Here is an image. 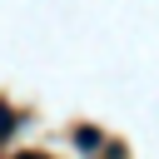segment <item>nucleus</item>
I'll list each match as a JSON object with an SVG mask.
<instances>
[{
  "label": "nucleus",
  "instance_id": "f257e3e1",
  "mask_svg": "<svg viewBox=\"0 0 159 159\" xmlns=\"http://www.w3.org/2000/svg\"><path fill=\"white\" fill-rule=\"evenodd\" d=\"M10 129H15V114H10V109H5V104H0V139H5V134H10Z\"/></svg>",
  "mask_w": 159,
  "mask_h": 159
},
{
  "label": "nucleus",
  "instance_id": "f03ea898",
  "mask_svg": "<svg viewBox=\"0 0 159 159\" xmlns=\"http://www.w3.org/2000/svg\"><path fill=\"white\" fill-rule=\"evenodd\" d=\"M20 159H45V154H20Z\"/></svg>",
  "mask_w": 159,
  "mask_h": 159
}]
</instances>
